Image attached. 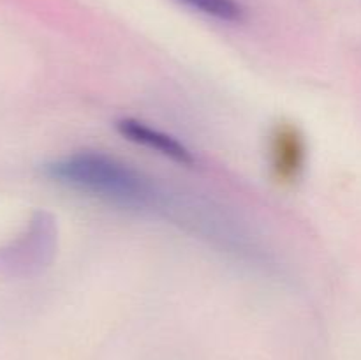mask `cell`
<instances>
[{
  "label": "cell",
  "instance_id": "1",
  "mask_svg": "<svg viewBox=\"0 0 361 360\" xmlns=\"http://www.w3.org/2000/svg\"><path fill=\"white\" fill-rule=\"evenodd\" d=\"M60 184L126 207H145L154 198L150 182L126 162L102 152H76L46 166Z\"/></svg>",
  "mask_w": 361,
  "mask_h": 360
},
{
  "label": "cell",
  "instance_id": "2",
  "mask_svg": "<svg viewBox=\"0 0 361 360\" xmlns=\"http://www.w3.org/2000/svg\"><path fill=\"white\" fill-rule=\"evenodd\" d=\"M53 222L37 214L20 239L0 247V275H23L37 270L48 261L53 247Z\"/></svg>",
  "mask_w": 361,
  "mask_h": 360
},
{
  "label": "cell",
  "instance_id": "3",
  "mask_svg": "<svg viewBox=\"0 0 361 360\" xmlns=\"http://www.w3.org/2000/svg\"><path fill=\"white\" fill-rule=\"evenodd\" d=\"M268 161L271 176L279 186L291 187L302 179L307 164V141L295 124L281 122L271 129Z\"/></svg>",
  "mask_w": 361,
  "mask_h": 360
},
{
  "label": "cell",
  "instance_id": "4",
  "mask_svg": "<svg viewBox=\"0 0 361 360\" xmlns=\"http://www.w3.org/2000/svg\"><path fill=\"white\" fill-rule=\"evenodd\" d=\"M116 129L127 140L134 141L137 145L150 148V150L159 152L164 157L173 159L180 164H192L194 155L190 154L189 148L180 143L171 134H166L162 131L150 127L148 124L141 122L136 119H122L116 122Z\"/></svg>",
  "mask_w": 361,
  "mask_h": 360
},
{
  "label": "cell",
  "instance_id": "5",
  "mask_svg": "<svg viewBox=\"0 0 361 360\" xmlns=\"http://www.w3.org/2000/svg\"><path fill=\"white\" fill-rule=\"evenodd\" d=\"M182 2L208 16L224 21H240L245 14L243 7L236 0H182Z\"/></svg>",
  "mask_w": 361,
  "mask_h": 360
}]
</instances>
